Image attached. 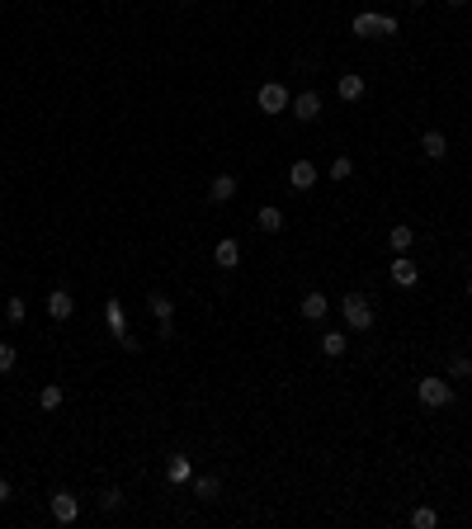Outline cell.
<instances>
[{
    "instance_id": "obj_1",
    "label": "cell",
    "mask_w": 472,
    "mask_h": 529,
    "mask_svg": "<svg viewBox=\"0 0 472 529\" xmlns=\"http://www.w3.org/2000/svg\"><path fill=\"white\" fill-rule=\"evenodd\" d=\"M341 312H345V326H350V331H368V326H373V303H368L364 293H345Z\"/></svg>"
},
{
    "instance_id": "obj_2",
    "label": "cell",
    "mask_w": 472,
    "mask_h": 529,
    "mask_svg": "<svg viewBox=\"0 0 472 529\" xmlns=\"http://www.w3.org/2000/svg\"><path fill=\"white\" fill-rule=\"evenodd\" d=\"M416 397L425 406H448V402H453V388H448V378H420Z\"/></svg>"
},
{
    "instance_id": "obj_3",
    "label": "cell",
    "mask_w": 472,
    "mask_h": 529,
    "mask_svg": "<svg viewBox=\"0 0 472 529\" xmlns=\"http://www.w3.org/2000/svg\"><path fill=\"white\" fill-rule=\"evenodd\" d=\"M255 100H260V109H264V114H284V109L293 105V100H289V90H284L279 80H269V85H260V95H255Z\"/></svg>"
},
{
    "instance_id": "obj_4",
    "label": "cell",
    "mask_w": 472,
    "mask_h": 529,
    "mask_svg": "<svg viewBox=\"0 0 472 529\" xmlns=\"http://www.w3.org/2000/svg\"><path fill=\"white\" fill-rule=\"evenodd\" d=\"M289 185L298 189V194H307V189L316 185V165H312V161H293V165H289Z\"/></svg>"
},
{
    "instance_id": "obj_5",
    "label": "cell",
    "mask_w": 472,
    "mask_h": 529,
    "mask_svg": "<svg viewBox=\"0 0 472 529\" xmlns=\"http://www.w3.org/2000/svg\"><path fill=\"white\" fill-rule=\"evenodd\" d=\"M76 515H80V501L71 496V492H57V496H53V520H62V525H71Z\"/></svg>"
},
{
    "instance_id": "obj_6",
    "label": "cell",
    "mask_w": 472,
    "mask_h": 529,
    "mask_svg": "<svg viewBox=\"0 0 472 529\" xmlns=\"http://www.w3.org/2000/svg\"><path fill=\"white\" fill-rule=\"evenodd\" d=\"M71 312H76V303H71V293H66V289H53V293H48V317L66 321Z\"/></svg>"
},
{
    "instance_id": "obj_7",
    "label": "cell",
    "mask_w": 472,
    "mask_h": 529,
    "mask_svg": "<svg viewBox=\"0 0 472 529\" xmlns=\"http://www.w3.org/2000/svg\"><path fill=\"white\" fill-rule=\"evenodd\" d=\"M212 260L222 264V269H236V264H241V246H236L232 237H222L217 246H212Z\"/></svg>"
},
{
    "instance_id": "obj_8",
    "label": "cell",
    "mask_w": 472,
    "mask_h": 529,
    "mask_svg": "<svg viewBox=\"0 0 472 529\" xmlns=\"http://www.w3.org/2000/svg\"><path fill=\"white\" fill-rule=\"evenodd\" d=\"M293 114H298V118H307V123H312V118H321V95H316V90L298 95V100H293Z\"/></svg>"
},
{
    "instance_id": "obj_9",
    "label": "cell",
    "mask_w": 472,
    "mask_h": 529,
    "mask_svg": "<svg viewBox=\"0 0 472 529\" xmlns=\"http://www.w3.org/2000/svg\"><path fill=\"white\" fill-rule=\"evenodd\" d=\"M420 152H425L430 161H444V156H448V142H444V132H435V128H430L425 137H420Z\"/></svg>"
},
{
    "instance_id": "obj_10",
    "label": "cell",
    "mask_w": 472,
    "mask_h": 529,
    "mask_svg": "<svg viewBox=\"0 0 472 529\" xmlns=\"http://www.w3.org/2000/svg\"><path fill=\"white\" fill-rule=\"evenodd\" d=\"M392 279H397V284H401V289H411V284H416V279H420L416 260H406V255H397V260H392Z\"/></svg>"
},
{
    "instance_id": "obj_11",
    "label": "cell",
    "mask_w": 472,
    "mask_h": 529,
    "mask_svg": "<svg viewBox=\"0 0 472 529\" xmlns=\"http://www.w3.org/2000/svg\"><path fill=\"white\" fill-rule=\"evenodd\" d=\"M373 33H383V15H373V10L354 15V38H373Z\"/></svg>"
},
{
    "instance_id": "obj_12",
    "label": "cell",
    "mask_w": 472,
    "mask_h": 529,
    "mask_svg": "<svg viewBox=\"0 0 472 529\" xmlns=\"http://www.w3.org/2000/svg\"><path fill=\"white\" fill-rule=\"evenodd\" d=\"M336 90H341V100H345V105H350V100H364V90H368V85H364V76H341V80H336Z\"/></svg>"
},
{
    "instance_id": "obj_13",
    "label": "cell",
    "mask_w": 472,
    "mask_h": 529,
    "mask_svg": "<svg viewBox=\"0 0 472 529\" xmlns=\"http://www.w3.org/2000/svg\"><path fill=\"white\" fill-rule=\"evenodd\" d=\"M208 199H212V204H227V199H236V180H232V175H217V180L208 185Z\"/></svg>"
},
{
    "instance_id": "obj_14",
    "label": "cell",
    "mask_w": 472,
    "mask_h": 529,
    "mask_svg": "<svg viewBox=\"0 0 472 529\" xmlns=\"http://www.w3.org/2000/svg\"><path fill=\"white\" fill-rule=\"evenodd\" d=\"M105 321H109V331H114V336H123V331H128V317H123V303H105Z\"/></svg>"
},
{
    "instance_id": "obj_15",
    "label": "cell",
    "mask_w": 472,
    "mask_h": 529,
    "mask_svg": "<svg viewBox=\"0 0 472 529\" xmlns=\"http://www.w3.org/2000/svg\"><path fill=\"white\" fill-rule=\"evenodd\" d=\"M302 317H307V321L326 317V298H321V293H307V298H302Z\"/></svg>"
},
{
    "instance_id": "obj_16",
    "label": "cell",
    "mask_w": 472,
    "mask_h": 529,
    "mask_svg": "<svg viewBox=\"0 0 472 529\" xmlns=\"http://www.w3.org/2000/svg\"><path fill=\"white\" fill-rule=\"evenodd\" d=\"M411 241H416V232H411V227H392V232H388V246H392L397 255H406V246H411Z\"/></svg>"
},
{
    "instance_id": "obj_17",
    "label": "cell",
    "mask_w": 472,
    "mask_h": 529,
    "mask_svg": "<svg viewBox=\"0 0 472 529\" xmlns=\"http://www.w3.org/2000/svg\"><path fill=\"white\" fill-rule=\"evenodd\" d=\"M147 303H152V317H156V321H170V312H175V303H170L165 293H152Z\"/></svg>"
},
{
    "instance_id": "obj_18",
    "label": "cell",
    "mask_w": 472,
    "mask_h": 529,
    "mask_svg": "<svg viewBox=\"0 0 472 529\" xmlns=\"http://www.w3.org/2000/svg\"><path fill=\"white\" fill-rule=\"evenodd\" d=\"M411 525H416V529H435V525H439V515H435L430 505H416V510H411Z\"/></svg>"
},
{
    "instance_id": "obj_19",
    "label": "cell",
    "mask_w": 472,
    "mask_h": 529,
    "mask_svg": "<svg viewBox=\"0 0 472 529\" xmlns=\"http://www.w3.org/2000/svg\"><path fill=\"white\" fill-rule=\"evenodd\" d=\"M38 406H43V411H57V406H62V388H57V383H48V388L38 393Z\"/></svg>"
},
{
    "instance_id": "obj_20",
    "label": "cell",
    "mask_w": 472,
    "mask_h": 529,
    "mask_svg": "<svg viewBox=\"0 0 472 529\" xmlns=\"http://www.w3.org/2000/svg\"><path fill=\"white\" fill-rule=\"evenodd\" d=\"M194 492H199V501H217V492H222V487H217V477H199V482H194Z\"/></svg>"
},
{
    "instance_id": "obj_21",
    "label": "cell",
    "mask_w": 472,
    "mask_h": 529,
    "mask_svg": "<svg viewBox=\"0 0 472 529\" xmlns=\"http://www.w3.org/2000/svg\"><path fill=\"white\" fill-rule=\"evenodd\" d=\"M345 345L350 341H345L341 331H326V336H321V350H326V355H345Z\"/></svg>"
},
{
    "instance_id": "obj_22",
    "label": "cell",
    "mask_w": 472,
    "mask_h": 529,
    "mask_svg": "<svg viewBox=\"0 0 472 529\" xmlns=\"http://www.w3.org/2000/svg\"><path fill=\"white\" fill-rule=\"evenodd\" d=\"M260 227L264 232H279V227H284V213L279 208H260Z\"/></svg>"
},
{
    "instance_id": "obj_23",
    "label": "cell",
    "mask_w": 472,
    "mask_h": 529,
    "mask_svg": "<svg viewBox=\"0 0 472 529\" xmlns=\"http://www.w3.org/2000/svg\"><path fill=\"white\" fill-rule=\"evenodd\" d=\"M350 170H354V161H350V156H336V161H331V180H350Z\"/></svg>"
},
{
    "instance_id": "obj_24",
    "label": "cell",
    "mask_w": 472,
    "mask_h": 529,
    "mask_svg": "<svg viewBox=\"0 0 472 529\" xmlns=\"http://www.w3.org/2000/svg\"><path fill=\"white\" fill-rule=\"evenodd\" d=\"M15 359H19V355H15V345H10V341H0V373H10V369H15Z\"/></svg>"
},
{
    "instance_id": "obj_25",
    "label": "cell",
    "mask_w": 472,
    "mask_h": 529,
    "mask_svg": "<svg viewBox=\"0 0 472 529\" xmlns=\"http://www.w3.org/2000/svg\"><path fill=\"white\" fill-rule=\"evenodd\" d=\"M24 312H28L24 298H10V303H5V317H10V321H24Z\"/></svg>"
},
{
    "instance_id": "obj_26",
    "label": "cell",
    "mask_w": 472,
    "mask_h": 529,
    "mask_svg": "<svg viewBox=\"0 0 472 529\" xmlns=\"http://www.w3.org/2000/svg\"><path fill=\"white\" fill-rule=\"evenodd\" d=\"M448 373H453V378H472V359H468V355H458V359L448 364Z\"/></svg>"
},
{
    "instance_id": "obj_27",
    "label": "cell",
    "mask_w": 472,
    "mask_h": 529,
    "mask_svg": "<svg viewBox=\"0 0 472 529\" xmlns=\"http://www.w3.org/2000/svg\"><path fill=\"white\" fill-rule=\"evenodd\" d=\"M165 473H170V482H184V477H189V458H170Z\"/></svg>"
},
{
    "instance_id": "obj_28",
    "label": "cell",
    "mask_w": 472,
    "mask_h": 529,
    "mask_svg": "<svg viewBox=\"0 0 472 529\" xmlns=\"http://www.w3.org/2000/svg\"><path fill=\"white\" fill-rule=\"evenodd\" d=\"M118 501H123V496H118V492H114V487H109L105 496H100V505H105V510H118Z\"/></svg>"
},
{
    "instance_id": "obj_29",
    "label": "cell",
    "mask_w": 472,
    "mask_h": 529,
    "mask_svg": "<svg viewBox=\"0 0 472 529\" xmlns=\"http://www.w3.org/2000/svg\"><path fill=\"white\" fill-rule=\"evenodd\" d=\"M10 496H15V492H10V482H5V477H0V505L10 501Z\"/></svg>"
},
{
    "instance_id": "obj_30",
    "label": "cell",
    "mask_w": 472,
    "mask_h": 529,
    "mask_svg": "<svg viewBox=\"0 0 472 529\" xmlns=\"http://www.w3.org/2000/svg\"><path fill=\"white\" fill-rule=\"evenodd\" d=\"M448 5H468V0H448Z\"/></svg>"
},
{
    "instance_id": "obj_31",
    "label": "cell",
    "mask_w": 472,
    "mask_h": 529,
    "mask_svg": "<svg viewBox=\"0 0 472 529\" xmlns=\"http://www.w3.org/2000/svg\"><path fill=\"white\" fill-rule=\"evenodd\" d=\"M406 5H425V0H406Z\"/></svg>"
},
{
    "instance_id": "obj_32",
    "label": "cell",
    "mask_w": 472,
    "mask_h": 529,
    "mask_svg": "<svg viewBox=\"0 0 472 529\" xmlns=\"http://www.w3.org/2000/svg\"><path fill=\"white\" fill-rule=\"evenodd\" d=\"M468 298H472V279H468Z\"/></svg>"
}]
</instances>
